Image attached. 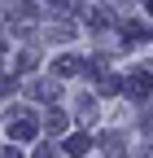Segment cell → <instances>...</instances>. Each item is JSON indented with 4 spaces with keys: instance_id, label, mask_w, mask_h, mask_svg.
<instances>
[{
    "instance_id": "cell-1",
    "label": "cell",
    "mask_w": 153,
    "mask_h": 158,
    "mask_svg": "<svg viewBox=\"0 0 153 158\" xmlns=\"http://www.w3.org/2000/svg\"><path fill=\"white\" fill-rule=\"evenodd\" d=\"M149 88H153L149 70H136V75H131V92H136V97H149Z\"/></svg>"
},
{
    "instance_id": "cell-2",
    "label": "cell",
    "mask_w": 153,
    "mask_h": 158,
    "mask_svg": "<svg viewBox=\"0 0 153 158\" xmlns=\"http://www.w3.org/2000/svg\"><path fill=\"white\" fill-rule=\"evenodd\" d=\"M48 132H66V114H53L48 118Z\"/></svg>"
},
{
    "instance_id": "cell-3",
    "label": "cell",
    "mask_w": 153,
    "mask_h": 158,
    "mask_svg": "<svg viewBox=\"0 0 153 158\" xmlns=\"http://www.w3.org/2000/svg\"><path fill=\"white\" fill-rule=\"evenodd\" d=\"M66 149H70V154H83V149H88V136H74V141H70Z\"/></svg>"
}]
</instances>
